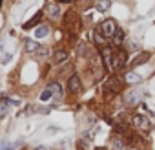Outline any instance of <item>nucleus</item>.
Listing matches in <instances>:
<instances>
[{
	"instance_id": "nucleus-1",
	"label": "nucleus",
	"mask_w": 155,
	"mask_h": 150,
	"mask_svg": "<svg viewBox=\"0 0 155 150\" xmlns=\"http://www.w3.org/2000/svg\"><path fill=\"white\" fill-rule=\"evenodd\" d=\"M99 31H101V35H102L104 39H111V37L117 35L119 28H117V24H115L113 19H108V20H104V22L99 26Z\"/></svg>"
},
{
	"instance_id": "nucleus-2",
	"label": "nucleus",
	"mask_w": 155,
	"mask_h": 150,
	"mask_svg": "<svg viewBox=\"0 0 155 150\" xmlns=\"http://www.w3.org/2000/svg\"><path fill=\"white\" fill-rule=\"evenodd\" d=\"M146 95V92L144 90H140V88H135V90H130V92H126L124 94V104L126 106H135V104H139L140 103V99Z\"/></svg>"
},
{
	"instance_id": "nucleus-3",
	"label": "nucleus",
	"mask_w": 155,
	"mask_h": 150,
	"mask_svg": "<svg viewBox=\"0 0 155 150\" xmlns=\"http://www.w3.org/2000/svg\"><path fill=\"white\" fill-rule=\"evenodd\" d=\"M122 86H124V79L111 77V79H108V81H106V84H104V94H110V95L119 94V92L122 90Z\"/></svg>"
},
{
	"instance_id": "nucleus-4",
	"label": "nucleus",
	"mask_w": 155,
	"mask_h": 150,
	"mask_svg": "<svg viewBox=\"0 0 155 150\" xmlns=\"http://www.w3.org/2000/svg\"><path fill=\"white\" fill-rule=\"evenodd\" d=\"M128 62V53L124 49H119L115 55H113V62H111V68L113 70H122Z\"/></svg>"
},
{
	"instance_id": "nucleus-5",
	"label": "nucleus",
	"mask_w": 155,
	"mask_h": 150,
	"mask_svg": "<svg viewBox=\"0 0 155 150\" xmlns=\"http://www.w3.org/2000/svg\"><path fill=\"white\" fill-rule=\"evenodd\" d=\"M133 124L142 132H148L151 128V121L148 117H144V115H133Z\"/></svg>"
},
{
	"instance_id": "nucleus-6",
	"label": "nucleus",
	"mask_w": 155,
	"mask_h": 150,
	"mask_svg": "<svg viewBox=\"0 0 155 150\" xmlns=\"http://www.w3.org/2000/svg\"><path fill=\"white\" fill-rule=\"evenodd\" d=\"M68 90L73 92V94L81 90V79H79V75H71V77L68 79Z\"/></svg>"
},
{
	"instance_id": "nucleus-7",
	"label": "nucleus",
	"mask_w": 155,
	"mask_h": 150,
	"mask_svg": "<svg viewBox=\"0 0 155 150\" xmlns=\"http://www.w3.org/2000/svg\"><path fill=\"white\" fill-rule=\"evenodd\" d=\"M148 59H150V51H140L137 57H133V60H131V66H140V64H144Z\"/></svg>"
},
{
	"instance_id": "nucleus-8",
	"label": "nucleus",
	"mask_w": 155,
	"mask_h": 150,
	"mask_svg": "<svg viewBox=\"0 0 155 150\" xmlns=\"http://www.w3.org/2000/svg\"><path fill=\"white\" fill-rule=\"evenodd\" d=\"M124 81L130 83V84H139V83L142 81V77H140L139 73H135V71H128V73L124 75Z\"/></svg>"
},
{
	"instance_id": "nucleus-9",
	"label": "nucleus",
	"mask_w": 155,
	"mask_h": 150,
	"mask_svg": "<svg viewBox=\"0 0 155 150\" xmlns=\"http://www.w3.org/2000/svg\"><path fill=\"white\" fill-rule=\"evenodd\" d=\"M102 59H104L106 68L110 70V68H111V62H113V53H111V48H102Z\"/></svg>"
},
{
	"instance_id": "nucleus-10",
	"label": "nucleus",
	"mask_w": 155,
	"mask_h": 150,
	"mask_svg": "<svg viewBox=\"0 0 155 150\" xmlns=\"http://www.w3.org/2000/svg\"><path fill=\"white\" fill-rule=\"evenodd\" d=\"M9 104H15V101H9V99L0 101V117H6L9 114Z\"/></svg>"
},
{
	"instance_id": "nucleus-11",
	"label": "nucleus",
	"mask_w": 155,
	"mask_h": 150,
	"mask_svg": "<svg viewBox=\"0 0 155 150\" xmlns=\"http://www.w3.org/2000/svg\"><path fill=\"white\" fill-rule=\"evenodd\" d=\"M46 9H48L49 19H53V20H55V19H58V15H60V8H58L55 2H53V4H48V8H46Z\"/></svg>"
},
{
	"instance_id": "nucleus-12",
	"label": "nucleus",
	"mask_w": 155,
	"mask_h": 150,
	"mask_svg": "<svg viewBox=\"0 0 155 150\" xmlns=\"http://www.w3.org/2000/svg\"><path fill=\"white\" fill-rule=\"evenodd\" d=\"M40 19H42V11L35 13V15H33V19H31L29 22H26V24H24V29H31V28H35V26L40 22Z\"/></svg>"
},
{
	"instance_id": "nucleus-13",
	"label": "nucleus",
	"mask_w": 155,
	"mask_h": 150,
	"mask_svg": "<svg viewBox=\"0 0 155 150\" xmlns=\"http://www.w3.org/2000/svg\"><path fill=\"white\" fill-rule=\"evenodd\" d=\"M24 46H26V51H29V53H35V51L42 49L38 42H35V40H29V39H28V40L24 42Z\"/></svg>"
},
{
	"instance_id": "nucleus-14",
	"label": "nucleus",
	"mask_w": 155,
	"mask_h": 150,
	"mask_svg": "<svg viewBox=\"0 0 155 150\" xmlns=\"http://www.w3.org/2000/svg\"><path fill=\"white\" fill-rule=\"evenodd\" d=\"M53 59H55L57 64H58V62H64V60L68 59V51H66V49H57L55 55H53Z\"/></svg>"
},
{
	"instance_id": "nucleus-15",
	"label": "nucleus",
	"mask_w": 155,
	"mask_h": 150,
	"mask_svg": "<svg viewBox=\"0 0 155 150\" xmlns=\"http://www.w3.org/2000/svg\"><path fill=\"white\" fill-rule=\"evenodd\" d=\"M110 6H111V2H110V0H97V4H95V8L99 9V11H108L110 9Z\"/></svg>"
},
{
	"instance_id": "nucleus-16",
	"label": "nucleus",
	"mask_w": 155,
	"mask_h": 150,
	"mask_svg": "<svg viewBox=\"0 0 155 150\" xmlns=\"http://www.w3.org/2000/svg\"><path fill=\"white\" fill-rule=\"evenodd\" d=\"M48 33H49V28H48V26H38V28L35 29L37 39H44V37H48Z\"/></svg>"
},
{
	"instance_id": "nucleus-17",
	"label": "nucleus",
	"mask_w": 155,
	"mask_h": 150,
	"mask_svg": "<svg viewBox=\"0 0 155 150\" xmlns=\"http://www.w3.org/2000/svg\"><path fill=\"white\" fill-rule=\"evenodd\" d=\"M124 148V143L120 137H111V150H122Z\"/></svg>"
},
{
	"instance_id": "nucleus-18",
	"label": "nucleus",
	"mask_w": 155,
	"mask_h": 150,
	"mask_svg": "<svg viewBox=\"0 0 155 150\" xmlns=\"http://www.w3.org/2000/svg\"><path fill=\"white\" fill-rule=\"evenodd\" d=\"M48 88L51 90V94H53V95H60V94H62V88H60V84H58V83H51Z\"/></svg>"
},
{
	"instance_id": "nucleus-19",
	"label": "nucleus",
	"mask_w": 155,
	"mask_h": 150,
	"mask_svg": "<svg viewBox=\"0 0 155 150\" xmlns=\"http://www.w3.org/2000/svg\"><path fill=\"white\" fill-rule=\"evenodd\" d=\"M51 95H53V94H51V90H49V88H46V90L40 94V101H49V99H51Z\"/></svg>"
},
{
	"instance_id": "nucleus-20",
	"label": "nucleus",
	"mask_w": 155,
	"mask_h": 150,
	"mask_svg": "<svg viewBox=\"0 0 155 150\" xmlns=\"http://www.w3.org/2000/svg\"><path fill=\"white\" fill-rule=\"evenodd\" d=\"M0 150H11V143L9 141H2L0 143Z\"/></svg>"
},
{
	"instance_id": "nucleus-21",
	"label": "nucleus",
	"mask_w": 155,
	"mask_h": 150,
	"mask_svg": "<svg viewBox=\"0 0 155 150\" xmlns=\"http://www.w3.org/2000/svg\"><path fill=\"white\" fill-rule=\"evenodd\" d=\"M113 39H115V42H117V44H119V42H122V40H124V35H122V31L119 29V31H117V35H115Z\"/></svg>"
},
{
	"instance_id": "nucleus-22",
	"label": "nucleus",
	"mask_w": 155,
	"mask_h": 150,
	"mask_svg": "<svg viewBox=\"0 0 155 150\" xmlns=\"http://www.w3.org/2000/svg\"><path fill=\"white\" fill-rule=\"evenodd\" d=\"M130 48H139V42L137 40H130Z\"/></svg>"
},
{
	"instance_id": "nucleus-23",
	"label": "nucleus",
	"mask_w": 155,
	"mask_h": 150,
	"mask_svg": "<svg viewBox=\"0 0 155 150\" xmlns=\"http://www.w3.org/2000/svg\"><path fill=\"white\" fill-rule=\"evenodd\" d=\"M60 2H69V0H60Z\"/></svg>"
},
{
	"instance_id": "nucleus-24",
	"label": "nucleus",
	"mask_w": 155,
	"mask_h": 150,
	"mask_svg": "<svg viewBox=\"0 0 155 150\" xmlns=\"http://www.w3.org/2000/svg\"><path fill=\"white\" fill-rule=\"evenodd\" d=\"M97 150H106V148H97Z\"/></svg>"
},
{
	"instance_id": "nucleus-25",
	"label": "nucleus",
	"mask_w": 155,
	"mask_h": 150,
	"mask_svg": "<svg viewBox=\"0 0 155 150\" xmlns=\"http://www.w3.org/2000/svg\"><path fill=\"white\" fill-rule=\"evenodd\" d=\"M0 8H2V0H0Z\"/></svg>"
},
{
	"instance_id": "nucleus-26",
	"label": "nucleus",
	"mask_w": 155,
	"mask_h": 150,
	"mask_svg": "<svg viewBox=\"0 0 155 150\" xmlns=\"http://www.w3.org/2000/svg\"><path fill=\"white\" fill-rule=\"evenodd\" d=\"M0 51H2V44H0Z\"/></svg>"
},
{
	"instance_id": "nucleus-27",
	"label": "nucleus",
	"mask_w": 155,
	"mask_h": 150,
	"mask_svg": "<svg viewBox=\"0 0 155 150\" xmlns=\"http://www.w3.org/2000/svg\"><path fill=\"white\" fill-rule=\"evenodd\" d=\"M130 150H137V148H130Z\"/></svg>"
}]
</instances>
